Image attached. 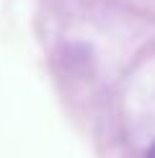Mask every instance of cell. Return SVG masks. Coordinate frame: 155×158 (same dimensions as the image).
<instances>
[{
    "label": "cell",
    "instance_id": "1",
    "mask_svg": "<svg viewBox=\"0 0 155 158\" xmlns=\"http://www.w3.org/2000/svg\"><path fill=\"white\" fill-rule=\"evenodd\" d=\"M145 158H155V143L150 145V150H147V156H145Z\"/></svg>",
    "mask_w": 155,
    "mask_h": 158
}]
</instances>
